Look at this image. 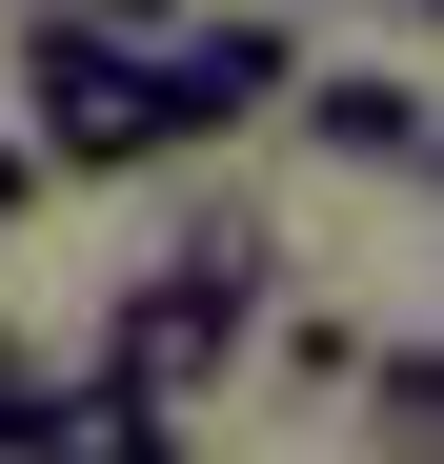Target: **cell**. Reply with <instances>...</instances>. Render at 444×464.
Listing matches in <instances>:
<instances>
[{"instance_id": "6da1fadb", "label": "cell", "mask_w": 444, "mask_h": 464, "mask_svg": "<svg viewBox=\"0 0 444 464\" xmlns=\"http://www.w3.org/2000/svg\"><path fill=\"white\" fill-rule=\"evenodd\" d=\"M21 141H41V182L162 162V82H141V41H101L82 0H41V21H21Z\"/></svg>"}, {"instance_id": "7a4b0ae2", "label": "cell", "mask_w": 444, "mask_h": 464, "mask_svg": "<svg viewBox=\"0 0 444 464\" xmlns=\"http://www.w3.org/2000/svg\"><path fill=\"white\" fill-rule=\"evenodd\" d=\"M243 343H263V303H243V283H202V263H141V283L101 303V363H82V383H121V404H162V424H202Z\"/></svg>"}, {"instance_id": "3957f363", "label": "cell", "mask_w": 444, "mask_h": 464, "mask_svg": "<svg viewBox=\"0 0 444 464\" xmlns=\"http://www.w3.org/2000/svg\"><path fill=\"white\" fill-rule=\"evenodd\" d=\"M141 82H162V162H202V141L283 121V82H304V21H263V0H182V21L141 41Z\"/></svg>"}, {"instance_id": "277c9868", "label": "cell", "mask_w": 444, "mask_h": 464, "mask_svg": "<svg viewBox=\"0 0 444 464\" xmlns=\"http://www.w3.org/2000/svg\"><path fill=\"white\" fill-rule=\"evenodd\" d=\"M283 121H304V162L424 182V82H404V61H304V82H283Z\"/></svg>"}, {"instance_id": "5b68a950", "label": "cell", "mask_w": 444, "mask_h": 464, "mask_svg": "<svg viewBox=\"0 0 444 464\" xmlns=\"http://www.w3.org/2000/svg\"><path fill=\"white\" fill-rule=\"evenodd\" d=\"M0 464H182V424L121 404V383H61V363H41V404H21V444H0Z\"/></svg>"}, {"instance_id": "8992f818", "label": "cell", "mask_w": 444, "mask_h": 464, "mask_svg": "<svg viewBox=\"0 0 444 464\" xmlns=\"http://www.w3.org/2000/svg\"><path fill=\"white\" fill-rule=\"evenodd\" d=\"M343 383H363V464H444V363L424 343H363Z\"/></svg>"}, {"instance_id": "52a82bcc", "label": "cell", "mask_w": 444, "mask_h": 464, "mask_svg": "<svg viewBox=\"0 0 444 464\" xmlns=\"http://www.w3.org/2000/svg\"><path fill=\"white\" fill-rule=\"evenodd\" d=\"M21 222H41V141L0 121V243H21Z\"/></svg>"}, {"instance_id": "ba28073f", "label": "cell", "mask_w": 444, "mask_h": 464, "mask_svg": "<svg viewBox=\"0 0 444 464\" xmlns=\"http://www.w3.org/2000/svg\"><path fill=\"white\" fill-rule=\"evenodd\" d=\"M21 404H41V343H21V324H0V444H21Z\"/></svg>"}, {"instance_id": "9c48e42d", "label": "cell", "mask_w": 444, "mask_h": 464, "mask_svg": "<svg viewBox=\"0 0 444 464\" xmlns=\"http://www.w3.org/2000/svg\"><path fill=\"white\" fill-rule=\"evenodd\" d=\"M82 21H101V41H162V21H182V0H82Z\"/></svg>"}]
</instances>
